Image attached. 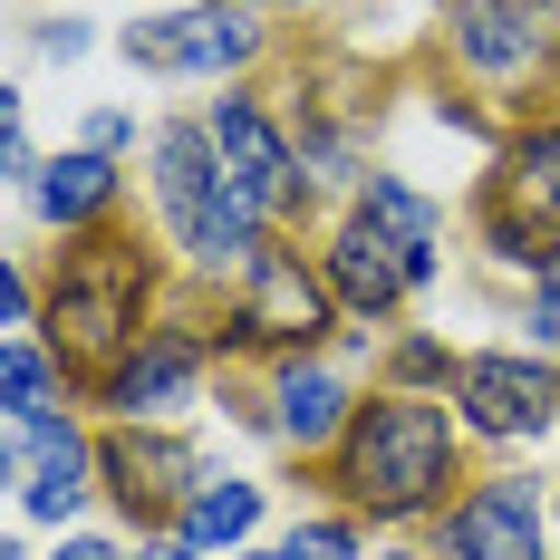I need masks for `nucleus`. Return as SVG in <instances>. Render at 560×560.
<instances>
[{"instance_id": "nucleus-1", "label": "nucleus", "mask_w": 560, "mask_h": 560, "mask_svg": "<svg viewBox=\"0 0 560 560\" xmlns=\"http://www.w3.org/2000/svg\"><path fill=\"white\" fill-rule=\"evenodd\" d=\"M464 445H474V435H464V416H454L445 396L377 387L348 416V435L329 445L319 483H329L338 512H358V522H377V532H406V522H435V512L454 503Z\"/></svg>"}, {"instance_id": "nucleus-2", "label": "nucleus", "mask_w": 560, "mask_h": 560, "mask_svg": "<svg viewBox=\"0 0 560 560\" xmlns=\"http://www.w3.org/2000/svg\"><path fill=\"white\" fill-rule=\"evenodd\" d=\"M155 310H165V252L126 223V213L97 223V232H68V242L49 252V280H39V338L78 368V387L155 329Z\"/></svg>"}, {"instance_id": "nucleus-3", "label": "nucleus", "mask_w": 560, "mask_h": 560, "mask_svg": "<svg viewBox=\"0 0 560 560\" xmlns=\"http://www.w3.org/2000/svg\"><path fill=\"white\" fill-rule=\"evenodd\" d=\"M145 184H155V232H165V252H184L194 280H242L252 252L280 232L271 213L252 203V184L223 165V145H213L203 116H155V136H145Z\"/></svg>"}, {"instance_id": "nucleus-4", "label": "nucleus", "mask_w": 560, "mask_h": 560, "mask_svg": "<svg viewBox=\"0 0 560 560\" xmlns=\"http://www.w3.org/2000/svg\"><path fill=\"white\" fill-rule=\"evenodd\" d=\"M338 290L319 271V252H300V242H261L252 252V271L223 290V358H300V348H329L338 338Z\"/></svg>"}, {"instance_id": "nucleus-5", "label": "nucleus", "mask_w": 560, "mask_h": 560, "mask_svg": "<svg viewBox=\"0 0 560 560\" xmlns=\"http://www.w3.org/2000/svg\"><path fill=\"white\" fill-rule=\"evenodd\" d=\"M213 358H223V319H155L126 358H107V368L88 377V406H97L107 425H174V416L203 396Z\"/></svg>"}, {"instance_id": "nucleus-6", "label": "nucleus", "mask_w": 560, "mask_h": 560, "mask_svg": "<svg viewBox=\"0 0 560 560\" xmlns=\"http://www.w3.org/2000/svg\"><path fill=\"white\" fill-rule=\"evenodd\" d=\"M445 58L503 107H532V88L560 78V0H454Z\"/></svg>"}, {"instance_id": "nucleus-7", "label": "nucleus", "mask_w": 560, "mask_h": 560, "mask_svg": "<svg viewBox=\"0 0 560 560\" xmlns=\"http://www.w3.org/2000/svg\"><path fill=\"white\" fill-rule=\"evenodd\" d=\"M445 406L464 416L474 445H541V435H560V358H541V348H464Z\"/></svg>"}, {"instance_id": "nucleus-8", "label": "nucleus", "mask_w": 560, "mask_h": 560, "mask_svg": "<svg viewBox=\"0 0 560 560\" xmlns=\"http://www.w3.org/2000/svg\"><path fill=\"white\" fill-rule=\"evenodd\" d=\"M319 271H329V290H338V310H348V319L387 329L416 290H435V280H445V261H435V252H406L368 203H338L329 232H319Z\"/></svg>"}, {"instance_id": "nucleus-9", "label": "nucleus", "mask_w": 560, "mask_h": 560, "mask_svg": "<svg viewBox=\"0 0 560 560\" xmlns=\"http://www.w3.org/2000/svg\"><path fill=\"white\" fill-rule=\"evenodd\" d=\"M435 560H551V483L493 464L435 512Z\"/></svg>"}, {"instance_id": "nucleus-10", "label": "nucleus", "mask_w": 560, "mask_h": 560, "mask_svg": "<svg viewBox=\"0 0 560 560\" xmlns=\"http://www.w3.org/2000/svg\"><path fill=\"white\" fill-rule=\"evenodd\" d=\"M203 474H213V464L194 454V435H174V425H107V435H97V493H107L116 522H136L145 541L184 522V503H194Z\"/></svg>"}, {"instance_id": "nucleus-11", "label": "nucleus", "mask_w": 560, "mask_h": 560, "mask_svg": "<svg viewBox=\"0 0 560 560\" xmlns=\"http://www.w3.org/2000/svg\"><path fill=\"white\" fill-rule=\"evenodd\" d=\"M261 10L252 0H194V10H145L116 30V49L155 78H242L261 58Z\"/></svg>"}, {"instance_id": "nucleus-12", "label": "nucleus", "mask_w": 560, "mask_h": 560, "mask_svg": "<svg viewBox=\"0 0 560 560\" xmlns=\"http://www.w3.org/2000/svg\"><path fill=\"white\" fill-rule=\"evenodd\" d=\"M0 474H10V503L49 532H78V512L97 493V435L78 416H30L0 435Z\"/></svg>"}, {"instance_id": "nucleus-13", "label": "nucleus", "mask_w": 560, "mask_h": 560, "mask_svg": "<svg viewBox=\"0 0 560 560\" xmlns=\"http://www.w3.org/2000/svg\"><path fill=\"white\" fill-rule=\"evenodd\" d=\"M203 126H213L223 165L252 184V203H261L271 223H300V213L319 203V184H310V165H300V145H290V126H280L271 97H252V88H223V97L203 107Z\"/></svg>"}, {"instance_id": "nucleus-14", "label": "nucleus", "mask_w": 560, "mask_h": 560, "mask_svg": "<svg viewBox=\"0 0 560 560\" xmlns=\"http://www.w3.org/2000/svg\"><path fill=\"white\" fill-rule=\"evenodd\" d=\"M368 396L348 377V358L338 348H300V358H271L261 368V416H271V445H290L300 464H329V445L348 435V416H358Z\"/></svg>"}, {"instance_id": "nucleus-15", "label": "nucleus", "mask_w": 560, "mask_h": 560, "mask_svg": "<svg viewBox=\"0 0 560 560\" xmlns=\"http://www.w3.org/2000/svg\"><path fill=\"white\" fill-rule=\"evenodd\" d=\"M30 213H39L58 242L116 223V213H126V165L97 155V145H58L49 165H39V184H30Z\"/></svg>"}, {"instance_id": "nucleus-16", "label": "nucleus", "mask_w": 560, "mask_h": 560, "mask_svg": "<svg viewBox=\"0 0 560 560\" xmlns=\"http://www.w3.org/2000/svg\"><path fill=\"white\" fill-rule=\"evenodd\" d=\"M483 194H503L541 242H560V116H522V126H512L503 145H493Z\"/></svg>"}, {"instance_id": "nucleus-17", "label": "nucleus", "mask_w": 560, "mask_h": 560, "mask_svg": "<svg viewBox=\"0 0 560 560\" xmlns=\"http://www.w3.org/2000/svg\"><path fill=\"white\" fill-rule=\"evenodd\" d=\"M261 512H271V493H261L252 474H203L174 532H184L194 551H223V560H232V551H252V532H261Z\"/></svg>"}, {"instance_id": "nucleus-18", "label": "nucleus", "mask_w": 560, "mask_h": 560, "mask_svg": "<svg viewBox=\"0 0 560 560\" xmlns=\"http://www.w3.org/2000/svg\"><path fill=\"white\" fill-rule=\"evenodd\" d=\"M348 203H368V213H377L406 252H435V261H445V203H435V194H416L406 174H368Z\"/></svg>"}, {"instance_id": "nucleus-19", "label": "nucleus", "mask_w": 560, "mask_h": 560, "mask_svg": "<svg viewBox=\"0 0 560 560\" xmlns=\"http://www.w3.org/2000/svg\"><path fill=\"white\" fill-rule=\"evenodd\" d=\"M474 252H483V261H493V271H541V261H551V242H541V232L522 223V213H512L503 194H483V184H474Z\"/></svg>"}, {"instance_id": "nucleus-20", "label": "nucleus", "mask_w": 560, "mask_h": 560, "mask_svg": "<svg viewBox=\"0 0 560 560\" xmlns=\"http://www.w3.org/2000/svg\"><path fill=\"white\" fill-rule=\"evenodd\" d=\"M454 368H464V348L435 329H406L387 338V358H377V387H406V396H445L454 387Z\"/></svg>"}, {"instance_id": "nucleus-21", "label": "nucleus", "mask_w": 560, "mask_h": 560, "mask_svg": "<svg viewBox=\"0 0 560 560\" xmlns=\"http://www.w3.org/2000/svg\"><path fill=\"white\" fill-rule=\"evenodd\" d=\"M280 541H290L300 560H368V522L329 503V512H300V522H290Z\"/></svg>"}, {"instance_id": "nucleus-22", "label": "nucleus", "mask_w": 560, "mask_h": 560, "mask_svg": "<svg viewBox=\"0 0 560 560\" xmlns=\"http://www.w3.org/2000/svg\"><path fill=\"white\" fill-rule=\"evenodd\" d=\"M522 348L560 358V242H551V261L532 271V290H522Z\"/></svg>"}, {"instance_id": "nucleus-23", "label": "nucleus", "mask_w": 560, "mask_h": 560, "mask_svg": "<svg viewBox=\"0 0 560 560\" xmlns=\"http://www.w3.org/2000/svg\"><path fill=\"white\" fill-rule=\"evenodd\" d=\"M78 145H97V155H126V145H136V116H126V107H97L88 126H78Z\"/></svg>"}, {"instance_id": "nucleus-24", "label": "nucleus", "mask_w": 560, "mask_h": 560, "mask_svg": "<svg viewBox=\"0 0 560 560\" xmlns=\"http://www.w3.org/2000/svg\"><path fill=\"white\" fill-rule=\"evenodd\" d=\"M88 39H97V30H88L78 10H58L49 30H39V49H49V58H88Z\"/></svg>"}, {"instance_id": "nucleus-25", "label": "nucleus", "mask_w": 560, "mask_h": 560, "mask_svg": "<svg viewBox=\"0 0 560 560\" xmlns=\"http://www.w3.org/2000/svg\"><path fill=\"white\" fill-rule=\"evenodd\" d=\"M49 560H126V551H116V541H97V532H58Z\"/></svg>"}, {"instance_id": "nucleus-26", "label": "nucleus", "mask_w": 560, "mask_h": 560, "mask_svg": "<svg viewBox=\"0 0 560 560\" xmlns=\"http://www.w3.org/2000/svg\"><path fill=\"white\" fill-rule=\"evenodd\" d=\"M232 560H300L290 541H252V551H232Z\"/></svg>"}, {"instance_id": "nucleus-27", "label": "nucleus", "mask_w": 560, "mask_h": 560, "mask_svg": "<svg viewBox=\"0 0 560 560\" xmlns=\"http://www.w3.org/2000/svg\"><path fill=\"white\" fill-rule=\"evenodd\" d=\"M368 560H435V551H416V541H377Z\"/></svg>"}, {"instance_id": "nucleus-28", "label": "nucleus", "mask_w": 560, "mask_h": 560, "mask_svg": "<svg viewBox=\"0 0 560 560\" xmlns=\"http://www.w3.org/2000/svg\"><path fill=\"white\" fill-rule=\"evenodd\" d=\"M252 10H319V0H252Z\"/></svg>"}, {"instance_id": "nucleus-29", "label": "nucleus", "mask_w": 560, "mask_h": 560, "mask_svg": "<svg viewBox=\"0 0 560 560\" xmlns=\"http://www.w3.org/2000/svg\"><path fill=\"white\" fill-rule=\"evenodd\" d=\"M126 560H145V551H126Z\"/></svg>"}]
</instances>
